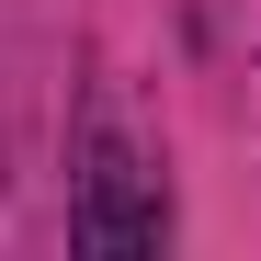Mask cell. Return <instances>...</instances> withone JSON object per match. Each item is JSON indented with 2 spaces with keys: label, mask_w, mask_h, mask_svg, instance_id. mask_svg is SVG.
I'll list each match as a JSON object with an SVG mask.
<instances>
[{
  "label": "cell",
  "mask_w": 261,
  "mask_h": 261,
  "mask_svg": "<svg viewBox=\"0 0 261 261\" xmlns=\"http://www.w3.org/2000/svg\"><path fill=\"white\" fill-rule=\"evenodd\" d=\"M68 239H80V250H159V239H170V193H159V170L125 148L102 114L80 125V193H68Z\"/></svg>",
  "instance_id": "cell-1"
}]
</instances>
